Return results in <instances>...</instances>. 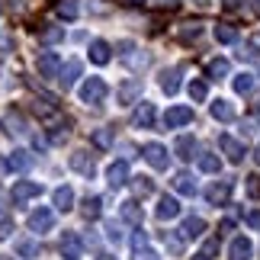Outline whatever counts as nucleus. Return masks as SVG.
I'll return each mask as SVG.
<instances>
[{
	"instance_id": "1",
	"label": "nucleus",
	"mask_w": 260,
	"mask_h": 260,
	"mask_svg": "<svg viewBox=\"0 0 260 260\" xmlns=\"http://www.w3.org/2000/svg\"><path fill=\"white\" fill-rule=\"evenodd\" d=\"M39 196H42V183H36V180H19L10 189V203L13 206H26L29 199H39Z\"/></svg>"
},
{
	"instance_id": "2",
	"label": "nucleus",
	"mask_w": 260,
	"mask_h": 260,
	"mask_svg": "<svg viewBox=\"0 0 260 260\" xmlns=\"http://www.w3.org/2000/svg\"><path fill=\"white\" fill-rule=\"evenodd\" d=\"M81 100L90 103V106L103 103V100H106V81H103V77H87L84 87H81Z\"/></svg>"
},
{
	"instance_id": "3",
	"label": "nucleus",
	"mask_w": 260,
	"mask_h": 260,
	"mask_svg": "<svg viewBox=\"0 0 260 260\" xmlns=\"http://www.w3.org/2000/svg\"><path fill=\"white\" fill-rule=\"evenodd\" d=\"M36 68H39V77H45V81H58V74H61V58H58L55 52H39Z\"/></svg>"
},
{
	"instance_id": "4",
	"label": "nucleus",
	"mask_w": 260,
	"mask_h": 260,
	"mask_svg": "<svg viewBox=\"0 0 260 260\" xmlns=\"http://www.w3.org/2000/svg\"><path fill=\"white\" fill-rule=\"evenodd\" d=\"M142 154H145V161L154 167V171H167V164H171V154H167V148L164 145H157V142H148L142 148Z\"/></svg>"
},
{
	"instance_id": "5",
	"label": "nucleus",
	"mask_w": 260,
	"mask_h": 260,
	"mask_svg": "<svg viewBox=\"0 0 260 260\" xmlns=\"http://www.w3.org/2000/svg\"><path fill=\"white\" fill-rule=\"evenodd\" d=\"M52 225H55V212H52V209L39 206V209H32V212H29V228H32L36 235L52 232Z\"/></svg>"
},
{
	"instance_id": "6",
	"label": "nucleus",
	"mask_w": 260,
	"mask_h": 260,
	"mask_svg": "<svg viewBox=\"0 0 260 260\" xmlns=\"http://www.w3.org/2000/svg\"><path fill=\"white\" fill-rule=\"evenodd\" d=\"M68 164H71V171H77V174L87 177V180L96 174V161H93V154L84 151V148H77V151L71 154V161H68Z\"/></svg>"
},
{
	"instance_id": "7",
	"label": "nucleus",
	"mask_w": 260,
	"mask_h": 260,
	"mask_svg": "<svg viewBox=\"0 0 260 260\" xmlns=\"http://www.w3.org/2000/svg\"><path fill=\"white\" fill-rule=\"evenodd\" d=\"M138 96H142V77H128V81L116 90V100H119L122 106L138 103Z\"/></svg>"
},
{
	"instance_id": "8",
	"label": "nucleus",
	"mask_w": 260,
	"mask_h": 260,
	"mask_svg": "<svg viewBox=\"0 0 260 260\" xmlns=\"http://www.w3.org/2000/svg\"><path fill=\"white\" fill-rule=\"evenodd\" d=\"M228 196H232V180H215V183L206 189V203L209 206H225Z\"/></svg>"
},
{
	"instance_id": "9",
	"label": "nucleus",
	"mask_w": 260,
	"mask_h": 260,
	"mask_svg": "<svg viewBox=\"0 0 260 260\" xmlns=\"http://www.w3.org/2000/svg\"><path fill=\"white\" fill-rule=\"evenodd\" d=\"M61 257L64 260H81L84 257V241L74 232H64L61 235Z\"/></svg>"
},
{
	"instance_id": "10",
	"label": "nucleus",
	"mask_w": 260,
	"mask_h": 260,
	"mask_svg": "<svg viewBox=\"0 0 260 260\" xmlns=\"http://www.w3.org/2000/svg\"><path fill=\"white\" fill-rule=\"evenodd\" d=\"M186 122H193V109L189 106H171L164 113V128H180Z\"/></svg>"
},
{
	"instance_id": "11",
	"label": "nucleus",
	"mask_w": 260,
	"mask_h": 260,
	"mask_svg": "<svg viewBox=\"0 0 260 260\" xmlns=\"http://www.w3.org/2000/svg\"><path fill=\"white\" fill-rule=\"evenodd\" d=\"M251 254H254L251 238H244V235L232 238V244H228V260H251Z\"/></svg>"
},
{
	"instance_id": "12",
	"label": "nucleus",
	"mask_w": 260,
	"mask_h": 260,
	"mask_svg": "<svg viewBox=\"0 0 260 260\" xmlns=\"http://www.w3.org/2000/svg\"><path fill=\"white\" fill-rule=\"evenodd\" d=\"M218 145H222V151L228 154V161H232V164H241L244 161V145L241 142H238V138H232V135H218Z\"/></svg>"
},
{
	"instance_id": "13",
	"label": "nucleus",
	"mask_w": 260,
	"mask_h": 260,
	"mask_svg": "<svg viewBox=\"0 0 260 260\" xmlns=\"http://www.w3.org/2000/svg\"><path fill=\"white\" fill-rule=\"evenodd\" d=\"M106 183L113 186V189H122L128 183V161H116V164H109V171H106Z\"/></svg>"
},
{
	"instance_id": "14",
	"label": "nucleus",
	"mask_w": 260,
	"mask_h": 260,
	"mask_svg": "<svg viewBox=\"0 0 260 260\" xmlns=\"http://www.w3.org/2000/svg\"><path fill=\"white\" fill-rule=\"evenodd\" d=\"M81 71H84V64L77 61V58H71L68 64H61V74H58V84H61L64 90H71V87L77 84V77H81Z\"/></svg>"
},
{
	"instance_id": "15",
	"label": "nucleus",
	"mask_w": 260,
	"mask_h": 260,
	"mask_svg": "<svg viewBox=\"0 0 260 260\" xmlns=\"http://www.w3.org/2000/svg\"><path fill=\"white\" fill-rule=\"evenodd\" d=\"M119 215H122V222L135 225V228H142V222H145V212H142V206H138L135 199H125V203L119 206Z\"/></svg>"
},
{
	"instance_id": "16",
	"label": "nucleus",
	"mask_w": 260,
	"mask_h": 260,
	"mask_svg": "<svg viewBox=\"0 0 260 260\" xmlns=\"http://www.w3.org/2000/svg\"><path fill=\"white\" fill-rule=\"evenodd\" d=\"M116 48H119V55L125 58V64L132 68V71H142V68L148 64V55H132L135 52V42H119Z\"/></svg>"
},
{
	"instance_id": "17",
	"label": "nucleus",
	"mask_w": 260,
	"mask_h": 260,
	"mask_svg": "<svg viewBox=\"0 0 260 260\" xmlns=\"http://www.w3.org/2000/svg\"><path fill=\"white\" fill-rule=\"evenodd\" d=\"M132 125L135 128H154V106L151 103H138L132 113Z\"/></svg>"
},
{
	"instance_id": "18",
	"label": "nucleus",
	"mask_w": 260,
	"mask_h": 260,
	"mask_svg": "<svg viewBox=\"0 0 260 260\" xmlns=\"http://www.w3.org/2000/svg\"><path fill=\"white\" fill-rule=\"evenodd\" d=\"M32 167V154L29 151H13L7 157V171L10 174H23V171H29Z\"/></svg>"
},
{
	"instance_id": "19",
	"label": "nucleus",
	"mask_w": 260,
	"mask_h": 260,
	"mask_svg": "<svg viewBox=\"0 0 260 260\" xmlns=\"http://www.w3.org/2000/svg\"><path fill=\"white\" fill-rule=\"evenodd\" d=\"M174 151L180 161H193V154H196V138L193 135H180L177 142H174Z\"/></svg>"
},
{
	"instance_id": "20",
	"label": "nucleus",
	"mask_w": 260,
	"mask_h": 260,
	"mask_svg": "<svg viewBox=\"0 0 260 260\" xmlns=\"http://www.w3.org/2000/svg\"><path fill=\"white\" fill-rule=\"evenodd\" d=\"M52 199H55L58 212H71V209H74V189L71 186H58L55 193H52Z\"/></svg>"
},
{
	"instance_id": "21",
	"label": "nucleus",
	"mask_w": 260,
	"mask_h": 260,
	"mask_svg": "<svg viewBox=\"0 0 260 260\" xmlns=\"http://www.w3.org/2000/svg\"><path fill=\"white\" fill-rule=\"evenodd\" d=\"M228 74H232V64H228V58H212V61L206 64V77H212V81H225Z\"/></svg>"
},
{
	"instance_id": "22",
	"label": "nucleus",
	"mask_w": 260,
	"mask_h": 260,
	"mask_svg": "<svg viewBox=\"0 0 260 260\" xmlns=\"http://www.w3.org/2000/svg\"><path fill=\"white\" fill-rule=\"evenodd\" d=\"M177 215H180V203L174 196H161V203H157V218H161V222H171Z\"/></svg>"
},
{
	"instance_id": "23",
	"label": "nucleus",
	"mask_w": 260,
	"mask_h": 260,
	"mask_svg": "<svg viewBox=\"0 0 260 260\" xmlns=\"http://www.w3.org/2000/svg\"><path fill=\"white\" fill-rule=\"evenodd\" d=\"M109 52H113V48H109V42H103V39H93V42H90V61L93 64H106L109 58H113Z\"/></svg>"
},
{
	"instance_id": "24",
	"label": "nucleus",
	"mask_w": 260,
	"mask_h": 260,
	"mask_svg": "<svg viewBox=\"0 0 260 260\" xmlns=\"http://www.w3.org/2000/svg\"><path fill=\"white\" fill-rule=\"evenodd\" d=\"M203 232H206V222H203L199 215H189L186 222H183V228H180V235H183L186 241H193V238H199Z\"/></svg>"
},
{
	"instance_id": "25",
	"label": "nucleus",
	"mask_w": 260,
	"mask_h": 260,
	"mask_svg": "<svg viewBox=\"0 0 260 260\" xmlns=\"http://www.w3.org/2000/svg\"><path fill=\"white\" fill-rule=\"evenodd\" d=\"M174 189H177V193H183V196H196V180H193V174L180 171L174 177Z\"/></svg>"
},
{
	"instance_id": "26",
	"label": "nucleus",
	"mask_w": 260,
	"mask_h": 260,
	"mask_svg": "<svg viewBox=\"0 0 260 260\" xmlns=\"http://www.w3.org/2000/svg\"><path fill=\"white\" fill-rule=\"evenodd\" d=\"M161 90H164L167 96H174L177 90H180V68H171V71L161 74Z\"/></svg>"
},
{
	"instance_id": "27",
	"label": "nucleus",
	"mask_w": 260,
	"mask_h": 260,
	"mask_svg": "<svg viewBox=\"0 0 260 260\" xmlns=\"http://www.w3.org/2000/svg\"><path fill=\"white\" fill-rule=\"evenodd\" d=\"M199 171H203V174H218V171H222V157L212 154V151H203V154H199Z\"/></svg>"
},
{
	"instance_id": "28",
	"label": "nucleus",
	"mask_w": 260,
	"mask_h": 260,
	"mask_svg": "<svg viewBox=\"0 0 260 260\" xmlns=\"http://www.w3.org/2000/svg\"><path fill=\"white\" fill-rule=\"evenodd\" d=\"M212 119H218V122H232V119H235V106L228 103V100H215V103H212Z\"/></svg>"
},
{
	"instance_id": "29",
	"label": "nucleus",
	"mask_w": 260,
	"mask_h": 260,
	"mask_svg": "<svg viewBox=\"0 0 260 260\" xmlns=\"http://www.w3.org/2000/svg\"><path fill=\"white\" fill-rule=\"evenodd\" d=\"M4 128L10 135H23L26 132V122H23V116L19 113H4Z\"/></svg>"
},
{
	"instance_id": "30",
	"label": "nucleus",
	"mask_w": 260,
	"mask_h": 260,
	"mask_svg": "<svg viewBox=\"0 0 260 260\" xmlns=\"http://www.w3.org/2000/svg\"><path fill=\"white\" fill-rule=\"evenodd\" d=\"M61 39H64V26H48V29L39 32V42L42 45H58Z\"/></svg>"
},
{
	"instance_id": "31",
	"label": "nucleus",
	"mask_w": 260,
	"mask_h": 260,
	"mask_svg": "<svg viewBox=\"0 0 260 260\" xmlns=\"http://www.w3.org/2000/svg\"><path fill=\"white\" fill-rule=\"evenodd\" d=\"M81 212H84V218H90V222H93V218H100V212H103V199H100V196H87Z\"/></svg>"
},
{
	"instance_id": "32",
	"label": "nucleus",
	"mask_w": 260,
	"mask_h": 260,
	"mask_svg": "<svg viewBox=\"0 0 260 260\" xmlns=\"http://www.w3.org/2000/svg\"><path fill=\"white\" fill-rule=\"evenodd\" d=\"M215 39H218L222 45H232V42H238V29L228 26V23H218V26H215Z\"/></svg>"
},
{
	"instance_id": "33",
	"label": "nucleus",
	"mask_w": 260,
	"mask_h": 260,
	"mask_svg": "<svg viewBox=\"0 0 260 260\" xmlns=\"http://www.w3.org/2000/svg\"><path fill=\"white\" fill-rule=\"evenodd\" d=\"M254 87H257L254 74H238V77H235V93L247 96V93H254Z\"/></svg>"
},
{
	"instance_id": "34",
	"label": "nucleus",
	"mask_w": 260,
	"mask_h": 260,
	"mask_svg": "<svg viewBox=\"0 0 260 260\" xmlns=\"http://www.w3.org/2000/svg\"><path fill=\"white\" fill-rule=\"evenodd\" d=\"M16 254L23 260H36L39 257V241H29V238H23V241L16 244Z\"/></svg>"
},
{
	"instance_id": "35",
	"label": "nucleus",
	"mask_w": 260,
	"mask_h": 260,
	"mask_svg": "<svg viewBox=\"0 0 260 260\" xmlns=\"http://www.w3.org/2000/svg\"><path fill=\"white\" fill-rule=\"evenodd\" d=\"M199 36H203V26L199 23H183L180 26V42H196Z\"/></svg>"
},
{
	"instance_id": "36",
	"label": "nucleus",
	"mask_w": 260,
	"mask_h": 260,
	"mask_svg": "<svg viewBox=\"0 0 260 260\" xmlns=\"http://www.w3.org/2000/svg\"><path fill=\"white\" fill-rule=\"evenodd\" d=\"M93 145L100 148V151H109V148H113V132H109V128H96V132H93Z\"/></svg>"
},
{
	"instance_id": "37",
	"label": "nucleus",
	"mask_w": 260,
	"mask_h": 260,
	"mask_svg": "<svg viewBox=\"0 0 260 260\" xmlns=\"http://www.w3.org/2000/svg\"><path fill=\"white\" fill-rule=\"evenodd\" d=\"M55 13L61 16V19H74L77 16V4H74V0H58V4H55Z\"/></svg>"
},
{
	"instance_id": "38",
	"label": "nucleus",
	"mask_w": 260,
	"mask_h": 260,
	"mask_svg": "<svg viewBox=\"0 0 260 260\" xmlns=\"http://www.w3.org/2000/svg\"><path fill=\"white\" fill-rule=\"evenodd\" d=\"M206 93H209L206 81H189V100H196V103H203V100H206Z\"/></svg>"
},
{
	"instance_id": "39",
	"label": "nucleus",
	"mask_w": 260,
	"mask_h": 260,
	"mask_svg": "<svg viewBox=\"0 0 260 260\" xmlns=\"http://www.w3.org/2000/svg\"><path fill=\"white\" fill-rule=\"evenodd\" d=\"M132 260H161V257H157V251H151L148 244H142V247H132Z\"/></svg>"
},
{
	"instance_id": "40",
	"label": "nucleus",
	"mask_w": 260,
	"mask_h": 260,
	"mask_svg": "<svg viewBox=\"0 0 260 260\" xmlns=\"http://www.w3.org/2000/svg\"><path fill=\"white\" fill-rule=\"evenodd\" d=\"M135 193H138V196H151V193H154V183H151L148 177H138V180H135Z\"/></svg>"
},
{
	"instance_id": "41",
	"label": "nucleus",
	"mask_w": 260,
	"mask_h": 260,
	"mask_svg": "<svg viewBox=\"0 0 260 260\" xmlns=\"http://www.w3.org/2000/svg\"><path fill=\"white\" fill-rule=\"evenodd\" d=\"M238 55H241L244 61H257V58H260V52H257V45H254V42H244V45H241V52H238Z\"/></svg>"
},
{
	"instance_id": "42",
	"label": "nucleus",
	"mask_w": 260,
	"mask_h": 260,
	"mask_svg": "<svg viewBox=\"0 0 260 260\" xmlns=\"http://www.w3.org/2000/svg\"><path fill=\"white\" fill-rule=\"evenodd\" d=\"M106 238H109L113 244L122 241V232H119V225H116V222H106Z\"/></svg>"
},
{
	"instance_id": "43",
	"label": "nucleus",
	"mask_w": 260,
	"mask_h": 260,
	"mask_svg": "<svg viewBox=\"0 0 260 260\" xmlns=\"http://www.w3.org/2000/svg\"><path fill=\"white\" fill-rule=\"evenodd\" d=\"M164 241H167V247H171L174 254L183 251V238H174V235H167V232H164Z\"/></svg>"
},
{
	"instance_id": "44",
	"label": "nucleus",
	"mask_w": 260,
	"mask_h": 260,
	"mask_svg": "<svg viewBox=\"0 0 260 260\" xmlns=\"http://www.w3.org/2000/svg\"><path fill=\"white\" fill-rule=\"evenodd\" d=\"M10 235H13V222H10V218H4V222H0V241H7Z\"/></svg>"
},
{
	"instance_id": "45",
	"label": "nucleus",
	"mask_w": 260,
	"mask_h": 260,
	"mask_svg": "<svg viewBox=\"0 0 260 260\" xmlns=\"http://www.w3.org/2000/svg\"><path fill=\"white\" fill-rule=\"evenodd\" d=\"M247 193H251L254 199H260V177H251V180H247Z\"/></svg>"
},
{
	"instance_id": "46",
	"label": "nucleus",
	"mask_w": 260,
	"mask_h": 260,
	"mask_svg": "<svg viewBox=\"0 0 260 260\" xmlns=\"http://www.w3.org/2000/svg\"><path fill=\"white\" fill-rule=\"evenodd\" d=\"M247 225H251V228H260V212H251V215H247Z\"/></svg>"
},
{
	"instance_id": "47",
	"label": "nucleus",
	"mask_w": 260,
	"mask_h": 260,
	"mask_svg": "<svg viewBox=\"0 0 260 260\" xmlns=\"http://www.w3.org/2000/svg\"><path fill=\"white\" fill-rule=\"evenodd\" d=\"M222 4H225L228 10H235V7H238V0H222Z\"/></svg>"
},
{
	"instance_id": "48",
	"label": "nucleus",
	"mask_w": 260,
	"mask_h": 260,
	"mask_svg": "<svg viewBox=\"0 0 260 260\" xmlns=\"http://www.w3.org/2000/svg\"><path fill=\"white\" fill-rule=\"evenodd\" d=\"M254 13H260V0H254Z\"/></svg>"
},
{
	"instance_id": "49",
	"label": "nucleus",
	"mask_w": 260,
	"mask_h": 260,
	"mask_svg": "<svg viewBox=\"0 0 260 260\" xmlns=\"http://www.w3.org/2000/svg\"><path fill=\"white\" fill-rule=\"evenodd\" d=\"M128 4H145V0H128Z\"/></svg>"
},
{
	"instance_id": "50",
	"label": "nucleus",
	"mask_w": 260,
	"mask_h": 260,
	"mask_svg": "<svg viewBox=\"0 0 260 260\" xmlns=\"http://www.w3.org/2000/svg\"><path fill=\"white\" fill-rule=\"evenodd\" d=\"M96 260H113V257H96Z\"/></svg>"
},
{
	"instance_id": "51",
	"label": "nucleus",
	"mask_w": 260,
	"mask_h": 260,
	"mask_svg": "<svg viewBox=\"0 0 260 260\" xmlns=\"http://www.w3.org/2000/svg\"><path fill=\"white\" fill-rule=\"evenodd\" d=\"M257 161H260V148H257Z\"/></svg>"
},
{
	"instance_id": "52",
	"label": "nucleus",
	"mask_w": 260,
	"mask_h": 260,
	"mask_svg": "<svg viewBox=\"0 0 260 260\" xmlns=\"http://www.w3.org/2000/svg\"><path fill=\"white\" fill-rule=\"evenodd\" d=\"M257 116H260V106H257Z\"/></svg>"
},
{
	"instance_id": "53",
	"label": "nucleus",
	"mask_w": 260,
	"mask_h": 260,
	"mask_svg": "<svg viewBox=\"0 0 260 260\" xmlns=\"http://www.w3.org/2000/svg\"><path fill=\"white\" fill-rule=\"evenodd\" d=\"M0 260H10V257H0Z\"/></svg>"
}]
</instances>
